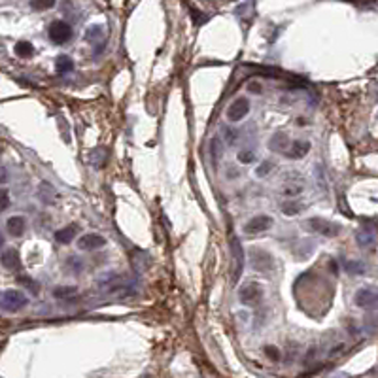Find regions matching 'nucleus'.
<instances>
[{
  "label": "nucleus",
  "instance_id": "obj_1",
  "mask_svg": "<svg viewBox=\"0 0 378 378\" xmlns=\"http://www.w3.org/2000/svg\"><path fill=\"white\" fill-rule=\"evenodd\" d=\"M304 188H306V182H304V178H302L299 172H288V174L284 176L280 191H282L284 197H290L293 200L295 197L301 195L302 191H304Z\"/></svg>",
  "mask_w": 378,
  "mask_h": 378
},
{
  "label": "nucleus",
  "instance_id": "obj_2",
  "mask_svg": "<svg viewBox=\"0 0 378 378\" xmlns=\"http://www.w3.org/2000/svg\"><path fill=\"white\" fill-rule=\"evenodd\" d=\"M250 265H252L254 270L268 274V272L274 270V259H272V256H270L268 252H265V250L252 248L250 250Z\"/></svg>",
  "mask_w": 378,
  "mask_h": 378
},
{
  "label": "nucleus",
  "instance_id": "obj_3",
  "mask_svg": "<svg viewBox=\"0 0 378 378\" xmlns=\"http://www.w3.org/2000/svg\"><path fill=\"white\" fill-rule=\"evenodd\" d=\"M304 229H308L312 232H318L322 236H329V238L340 234V225L333 224L329 220H322V218H310V220H306L304 222Z\"/></svg>",
  "mask_w": 378,
  "mask_h": 378
},
{
  "label": "nucleus",
  "instance_id": "obj_4",
  "mask_svg": "<svg viewBox=\"0 0 378 378\" xmlns=\"http://www.w3.org/2000/svg\"><path fill=\"white\" fill-rule=\"evenodd\" d=\"M26 302H28V299H26L25 293L18 292V290H8V292L2 293V297H0V306H2V310H6V312H19L21 308H25Z\"/></svg>",
  "mask_w": 378,
  "mask_h": 378
},
{
  "label": "nucleus",
  "instance_id": "obj_5",
  "mask_svg": "<svg viewBox=\"0 0 378 378\" xmlns=\"http://www.w3.org/2000/svg\"><path fill=\"white\" fill-rule=\"evenodd\" d=\"M229 248H231V258L232 261H234L231 280L236 284L238 278L242 276V270H244V250H242V244L236 236H231V238H229Z\"/></svg>",
  "mask_w": 378,
  "mask_h": 378
},
{
  "label": "nucleus",
  "instance_id": "obj_6",
  "mask_svg": "<svg viewBox=\"0 0 378 378\" xmlns=\"http://www.w3.org/2000/svg\"><path fill=\"white\" fill-rule=\"evenodd\" d=\"M238 299L246 306H256L263 299V288L258 282H248L238 290Z\"/></svg>",
  "mask_w": 378,
  "mask_h": 378
},
{
  "label": "nucleus",
  "instance_id": "obj_7",
  "mask_svg": "<svg viewBox=\"0 0 378 378\" xmlns=\"http://www.w3.org/2000/svg\"><path fill=\"white\" fill-rule=\"evenodd\" d=\"M48 36L53 44H64L72 38V26L64 21H53L48 28Z\"/></svg>",
  "mask_w": 378,
  "mask_h": 378
},
{
  "label": "nucleus",
  "instance_id": "obj_8",
  "mask_svg": "<svg viewBox=\"0 0 378 378\" xmlns=\"http://www.w3.org/2000/svg\"><path fill=\"white\" fill-rule=\"evenodd\" d=\"M354 302L360 308H374L378 304V290L376 288H361L354 295Z\"/></svg>",
  "mask_w": 378,
  "mask_h": 378
},
{
  "label": "nucleus",
  "instance_id": "obj_9",
  "mask_svg": "<svg viewBox=\"0 0 378 378\" xmlns=\"http://www.w3.org/2000/svg\"><path fill=\"white\" fill-rule=\"evenodd\" d=\"M272 227V218L266 214H259L254 216L252 220H248L244 224V232L246 234H259V232H265Z\"/></svg>",
  "mask_w": 378,
  "mask_h": 378
},
{
  "label": "nucleus",
  "instance_id": "obj_10",
  "mask_svg": "<svg viewBox=\"0 0 378 378\" xmlns=\"http://www.w3.org/2000/svg\"><path fill=\"white\" fill-rule=\"evenodd\" d=\"M248 112H250V100L246 96H240V98H236V100L227 108V120L236 123V121H240L242 118H246Z\"/></svg>",
  "mask_w": 378,
  "mask_h": 378
},
{
  "label": "nucleus",
  "instance_id": "obj_11",
  "mask_svg": "<svg viewBox=\"0 0 378 378\" xmlns=\"http://www.w3.org/2000/svg\"><path fill=\"white\" fill-rule=\"evenodd\" d=\"M104 246H106V238L102 234H94V232L82 234L80 240H78V248L84 250V252H93V250L104 248Z\"/></svg>",
  "mask_w": 378,
  "mask_h": 378
},
{
  "label": "nucleus",
  "instance_id": "obj_12",
  "mask_svg": "<svg viewBox=\"0 0 378 378\" xmlns=\"http://www.w3.org/2000/svg\"><path fill=\"white\" fill-rule=\"evenodd\" d=\"M290 146H292V140H290V136L286 134V132H274L272 134V138L268 140V148L272 150V152H278V154H288V150H290Z\"/></svg>",
  "mask_w": 378,
  "mask_h": 378
},
{
  "label": "nucleus",
  "instance_id": "obj_13",
  "mask_svg": "<svg viewBox=\"0 0 378 378\" xmlns=\"http://www.w3.org/2000/svg\"><path fill=\"white\" fill-rule=\"evenodd\" d=\"M310 148L312 146H310L308 140H293L290 150H288V154H286V157H290V159H302V157L308 155Z\"/></svg>",
  "mask_w": 378,
  "mask_h": 378
},
{
  "label": "nucleus",
  "instance_id": "obj_14",
  "mask_svg": "<svg viewBox=\"0 0 378 378\" xmlns=\"http://www.w3.org/2000/svg\"><path fill=\"white\" fill-rule=\"evenodd\" d=\"M6 229H8L10 234L16 236V238L23 236V232H25L26 229L25 218H23V216H12L8 222H6Z\"/></svg>",
  "mask_w": 378,
  "mask_h": 378
},
{
  "label": "nucleus",
  "instance_id": "obj_15",
  "mask_svg": "<svg viewBox=\"0 0 378 378\" xmlns=\"http://www.w3.org/2000/svg\"><path fill=\"white\" fill-rule=\"evenodd\" d=\"M78 234V225H68V227H62V229H59V231L55 232V240L59 242V244H70V242L76 238Z\"/></svg>",
  "mask_w": 378,
  "mask_h": 378
},
{
  "label": "nucleus",
  "instance_id": "obj_16",
  "mask_svg": "<svg viewBox=\"0 0 378 378\" xmlns=\"http://www.w3.org/2000/svg\"><path fill=\"white\" fill-rule=\"evenodd\" d=\"M356 240H358V246L363 250H370L374 248V244H376V240H374V234L365 227V229H360V231L356 232Z\"/></svg>",
  "mask_w": 378,
  "mask_h": 378
},
{
  "label": "nucleus",
  "instance_id": "obj_17",
  "mask_svg": "<svg viewBox=\"0 0 378 378\" xmlns=\"http://www.w3.org/2000/svg\"><path fill=\"white\" fill-rule=\"evenodd\" d=\"M0 265L4 266V268H10V270H16V268H19L18 250H6V252L0 256Z\"/></svg>",
  "mask_w": 378,
  "mask_h": 378
},
{
  "label": "nucleus",
  "instance_id": "obj_18",
  "mask_svg": "<svg viewBox=\"0 0 378 378\" xmlns=\"http://www.w3.org/2000/svg\"><path fill=\"white\" fill-rule=\"evenodd\" d=\"M55 70H57L59 74H70V72L74 70V62H72V59L66 57V55H60V57H57V60H55Z\"/></svg>",
  "mask_w": 378,
  "mask_h": 378
},
{
  "label": "nucleus",
  "instance_id": "obj_19",
  "mask_svg": "<svg viewBox=\"0 0 378 378\" xmlns=\"http://www.w3.org/2000/svg\"><path fill=\"white\" fill-rule=\"evenodd\" d=\"M14 52H16V55L21 57V59H28V57H32V53H34V46L30 42H18L16 48H14Z\"/></svg>",
  "mask_w": 378,
  "mask_h": 378
},
{
  "label": "nucleus",
  "instance_id": "obj_20",
  "mask_svg": "<svg viewBox=\"0 0 378 378\" xmlns=\"http://www.w3.org/2000/svg\"><path fill=\"white\" fill-rule=\"evenodd\" d=\"M302 208H304V204H302L301 200H288V202H284L282 204V212L286 216H297L302 212Z\"/></svg>",
  "mask_w": 378,
  "mask_h": 378
},
{
  "label": "nucleus",
  "instance_id": "obj_21",
  "mask_svg": "<svg viewBox=\"0 0 378 378\" xmlns=\"http://www.w3.org/2000/svg\"><path fill=\"white\" fill-rule=\"evenodd\" d=\"M344 268H346L348 274H363V272H365V263L352 259V261H346V263H344Z\"/></svg>",
  "mask_w": 378,
  "mask_h": 378
},
{
  "label": "nucleus",
  "instance_id": "obj_22",
  "mask_svg": "<svg viewBox=\"0 0 378 378\" xmlns=\"http://www.w3.org/2000/svg\"><path fill=\"white\" fill-rule=\"evenodd\" d=\"M76 292L78 290L74 286H59V288L53 290V297H55V299H66V297L76 295Z\"/></svg>",
  "mask_w": 378,
  "mask_h": 378
},
{
  "label": "nucleus",
  "instance_id": "obj_23",
  "mask_svg": "<svg viewBox=\"0 0 378 378\" xmlns=\"http://www.w3.org/2000/svg\"><path fill=\"white\" fill-rule=\"evenodd\" d=\"M104 159H106V152L104 150H94L93 155H91V161H93V164L96 168H102Z\"/></svg>",
  "mask_w": 378,
  "mask_h": 378
},
{
  "label": "nucleus",
  "instance_id": "obj_24",
  "mask_svg": "<svg viewBox=\"0 0 378 378\" xmlns=\"http://www.w3.org/2000/svg\"><path fill=\"white\" fill-rule=\"evenodd\" d=\"M210 150H212L214 159L218 161V159L224 155V152H222V140H220V138H212V142H210Z\"/></svg>",
  "mask_w": 378,
  "mask_h": 378
},
{
  "label": "nucleus",
  "instance_id": "obj_25",
  "mask_svg": "<svg viewBox=\"0 0 378 378\" xmlns=\"http://www.w3.org/2000/svg\"><path fill=\"white\" fill-rule=\"evenodd\" d=\"M274 168V163L272 161H263V163L258 166V170H256V174H258L259 178H263V176H266L268 172Z\"/></svg>",
  "mask_w": 378,
  "mask_h": 378
},
{
  "label": "nucleus",
  "instance_id": "obj_26",
  "mask_svg": "<svg viewBox=\"0 0 378 378\" xmlns=\"http://www.w3.org/2000/svg\"><path fill=\"white\" fill-rule=\"evenodd\" d=\"M87 40H96V38H104V30H102V26H91L89 30H87Z\"/></svg>",
  "mask_w": 378,
  "mask_h": 378
},
{
  "label": "nucleus",
  "instance_id": "obj_27",
  "mask_svg": "<svg viewBox=\"0 0 378 378\" xmlns=\"http://www.w3.org/2000/svg\"><path fill=\"white\" fill-rule=\"evenodd\" d=\"M236 157H238V161H240V163H246V164H248V163H252V161H254V157H256V154H254L252 150H240Z\"/></svg>",
  "mask_w": 378,
  "mask_h": 378
},
{
  "label": "nucleus",
  "instance_id": "obj_28",
  "mask_svg": "<svg viewBox=\"0 0 378 378\" xmlns=\"http://www.w3.org/2000/svg\"><path fill=\"white\" fill-rule=\"evenodd\" d=\"M224 134H225V142L227 144H236V140H238V132L236 130H231L229 127H224Z\"/></svg>",
  "mask_w": 378,
  "mask_h": 378
},
{
  "label": "nucleus",
  "instance_id": "obj_29",
  "mask_svg": "<svg viewBox=\"0 0 378 378\" xmlns=\"http://www.w3.org/2000/svg\"><path fill=\"white\" fill-rule=\"evenodd\" d=\"M265 354L268 356V358H270V360H274V361L280 360V352L276 350L274 346H265Z\"/></svg>",
  "mask_w": 378,
  "mask_h": 378
},
{
  "label": "nucleus",
  "instance_id": "obj_30",
  "mask_svg": "<svg viewBox=\"0 0 378 378\" xmlns=\"http://www.w3.org/2000/svg\"><path fill=\"white\" fill-rule=\"evenodd\" d=\"M53 2H30V8L34 10H46V8H52Z\"/></svg>",
  "mask_w": 378,
  "mask_h": 378
},
{
  "label": "nucleus",
  "instance_id": "obj_31",
  "mask_svg": "<svg viewBox=\"0 0 378 378\" xmlns=\"http://www.w3.org/2000/svg\"><path fill=\"white\" fill-rule=\"evenodd\" d=\"M8 204H10V197H8V193H6V191H2V193H0V212H2L4 208L8 206Z\"/></svg>",
  "mask_w": 378,
  "mask_h": 378
},
{
  "label": "nucleus",
  "instance_id": "obj_32",
  "mask_svg": "<svg viewBox=\"0 0 378 378\" xmlns=\"http://www.w3.org/2000/svg\"><path fill=\"white\" fill-rule=\"evenodd\" d=\"M248 89L252 91L254 94H259L261 91H263V87H261V84H258V82H252V84H248Z\"/></svg>",
  "mask_w": 378,
  "mask_h": 378
},
{
  "label": "nucleus",
  "instance_id": "obj_33",
  "mask_svg": "<svg viewBox=\"0 0 378 378\" xmlns=\"http://www.w3.org/2000/svg\"><path fill=\"white\" fill-rule=\"evenodd\" d=\"M304 123H306V121L302 120V118H299V120H297V125H301V127H302V125H304Z\"/></svg>",
  "mask_w": 378,
  "mask_h": 378
},
{
  "label": "nucleus",
  "instance_id": "obj_34",
  "mask_svg": "<svg viewBox=\"0 0 378 378\" xmlns=\"http://www.w3.org/2000/svg\"><path fill=\"white\" fill-rule=\"evenodd\" d=\"M2 244H4V238H2V232H0V246H2Z\"/></svg>",
  "mask_w": 378,
  "mask_h": 378
}]
</instances>
